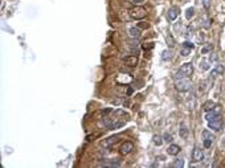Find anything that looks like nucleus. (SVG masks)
I'll return each mask as SVG.
<instances>
[{"label":"nucleus","instance_id":"16","mask_svg":"<svg viewBox=\"0 0 225 168\" xmlns=\"http://www.w3.org/2000/svg\"><path fill=\"white\" fill-rule=\"evenodd\" d=\"M179 135L183 138V139H187L188 136V129L186 127V125H181L180 129H179Z\"/></svg>","mask_w":225,"mask_h":168},{"label":"nucleus","instance_id":"8","mask_svg":"<svg viewBox=\"0 0 225 168\" xmlns=\"http://www.w3.org/2000/svg\"><path fill=\"white\" fill-rule=\"evenodd\" d=\"M138 62H139V60H138L136 56H129V57H126V58H125V64L127 66H130V68L136 66Z\"/></svg>","mask_w":225,"mask_h":168},{"label":"nucleus","instance_id":"2","mask_svg":"<svg viewBox=\"0 0 225 168\" xmlns=\"http://www.w3.org/2000/svg\"><path fill=\"white\" fill-rule=\"evenodd\" d=\"M175 87L179 92H188L191 89V82L187 78H181L175 81Z\"/></svg>","mask_w":225,"mask_h":168},{"label":"nucleus","instance_id":"3","mask_svg":"<svg viewBox=\"0 0 225 168\" xmlns=\"http://www.w3.org/2000/svg\"><path fill=\"white\" fill-rule=\"evenodd\" d=\"M221 126H223V119H221L220 115H217L216 118L212 119V120H208V127L214 130V131H219L221 129Z\"/></svg>","mask_w":225,"mask_h":168},{"label":"nucleus","instance_id":"9","mask_svg":"<svg viewBox=\"0 0 225 168\" xmlns=\"http://www.w3.org/2000/svg\"><path fill=\"white\" fill-rule=\"evenodd\" d=\"M179 152H180V147L177 146V144H170L168 146V150H167V154H168V155L175 156Z\"/></svg>","mask_w":225,"mask_h":168},{"label":"nucleus","instance_id":"31","mask_svg":"<svg viewBox=\"0 0 225 168\" xmlns=\"http://www.w3.org/2000/svg\"><path fill=\"white\" fill-rule=\"evenodd\" d=\"M214 60H217V56H216V54H214V53H212V56H211V57H209V61H211V62H213V61H214Z\"/></svg>","mask_w":225,"mask_h":168},{"label":"nucleus","instance_id":"18","mask_svg":"<svg viewBox=\"0 0 225 168\" xmlns=\"http://www.w3.org/2000/svg\"><path fill=\"white\" fill-rule=\"evenodd\" d=\"M201 136H203V140H205V139L212 140V139H213V135L211 134V131H209V130H204V131H203V134H201Z\"/></svg>","mask_w":225,"mask_h":168},{"label":"nucleus","instance_id":"13","mask_svg":"<svg viewBox=\"0 0 225 168\" xmlns=\"http://www.w3.org/2000/svg\"><path fill=\"white\" fill-rule=\"evenodd\" d=\"M217 115H219V111H217V109H213V110H211V111H207L205 119H207V120H212V119L216 118Z\"/></svg>","mask_w":225,"mask_h":168},{"label":"nucleus","instance_id":"15","mask_svg":"<svg viewBox=\"0 0 225 168\" xmlns=\"http://www.w3.org/2000/svg\"><path fill=\"white\" fill-rule=\"evenodd\" d=\"M171 58H172V50H168V49L163 50V53H162L163 61H168V60H171Z\"/></svg>","mask_w":225,"mask_h":168},{"label":"nucleus","instance_id":"26","mask_svg":"<svg viewBox=\"0 0 225 168\" xmlns=\"http://www.w3.org/2000/svg\"><path fill=\"white\" fill-rule=\"evenodd\" d=\"M212 48H213V46H212V45H211V44H209V45L204 46V48L201 49V53H203V54H207V53H209L211 50H212Z\"/></svg>","mask_w":225,"mask_h":168},{"label":"nucleus","instance_id":"33","mask_svg":"<svg viewBox=\"0 0 225 168\" xmlns=\"http://www.w3.org/2000/svg\"><path fill=\"white\" fill-rule=\"evenodd\" d=\"M135 4H142V3H144V0H133Z\"/></svg>","mask_w":225,"mask_h":168},{"label":"nucleus","instance_id":"6","mask_svg":"<svg viewBox=\"0 0 225 168\" xmlns=\"http://www.w3.org/2000/svg\"><path fill=\"white\" fill-rule=\"evenodd\" d=\"M203 159H204L203 150H200L199 147H195L193 152H192V160H193V162H196V163H200V162H203Z\"/></svg>","mask_w":225,"mask_h":168},{"label":"nucleus","instance_id":"28","mask_svg":"<svg viewBox=\"0 0 225 168\" xmlns=\"http://www.w3.org/2000/svg\"><path fill=\"white\" fill-rule=\"evenodd\" d=\"M211 144H212V140H208V139L204 140V147H205V148H209Z\"/></svg>","mask_w":225,"mask_h":168},{"label":"nucleus","instance_id":"19","mask_svg":"<svg viewBox=\"0 0 225 168\" xmlns=\"http://www.w3.org/2000/svg\"><path fill=\"white\" fill-rule=\"evenodd\" d=\"M193 16H195V8H193V7H189V8L186 11V17L188 20H191Z\"/></svg>","mask_w":225,"mask_h":168},{"label":"nucleus","instance_id":"20","mask_svg":"<svg viewBox=\"0 0 225 168\" xmlns=\"http://www.w3.org/2000/svg\"><path fill=\"white\" fill-rule=\"evenodd\" d=\"M172 167H175V168H183L184 167V160L183 159H176L175 162L172 163Z\"/></svg>","mask_w":225,"mask_h":168},{"label":"nucleus","instance_id":"1","mask_svg":"<svg viewBox=\"0 0 225 168\" xmlns=\"http://www.w3.org/2000/svg\"><path fill=\"white\" fill-rule=\"evenodd\" d=\"M147 15L146 9L143 7H134V8L130 9V16L135 20H140V19H144Z\"/></svg>","mask_w":225,"mask_h":168},{"label":"nucleus","instance_id":"22","mask_svg":"<svg viewBox=\"0 0 225 168\" xmlns=\"http://www.w3.org/2000/svg\"><path fill=\"white\" fill-rule=\"evenodd\" d=\"M214 70H216L217 74H221V73L225 72V68H224V65H221V64H217L216 68H214Z\"/></svg>","mask_w":225,"mask_h":168},{"label":"nucleus","instance_id":"24","mask_svg":"<svg viewBox=\"0 0 225 168\" xmlns=\"http://www.w3.org/2000/svg\"><path fill=\"white\" fill-rule=\"evenodd\" d=\"M167 42H168L170 48H173V46H175V40H173V37L171 35L167 36Z\"/></svg>","mask_w":225,"mask_h":168},{"label":"nucleus","instance_id":"27","mask_svg":"<svg viewBox=\"0 0 225 168\" xmlns=\"http://www.w3.org/2000/svg\"><path fill=\"white\" fill-rule=\"evenodd\" d=\"M203 4H204V8H205V9H209V7H211V0H203Z\"/></svg>","mask_w":225,"mask_h":168},{"label":"nucleus","instance_id":"30","mask_svg":"<svg viewBox=\"0 0 225 168\" xmlns=\"http://www.w3.org/2000/svg\"><path fill=\"white\" fill-rule=\"evenodd\" d=\"M139 45V41H138V39H134L131 41V46H138Z\"/></svg>","mask_w":225,"mask_h":168},{"label":"nucleus","instance_id":"29","mask_svg":"<svg viewBox=\"0 0 225 168\" xmlns=\"http://www.w3.org/2000/svg\"><path fill=\"white\" fill-rule=\"evenodd\" d=\"M183 45H184V46H187V48H191V49H193V48H195V45H193L192 42H189V41H186V42L183 44Z\"/></svg>","mask_w":225,"mask_h":168},{"label":"nucleus","instance_id":"10","mask_svg":"<svg viewBox=\"0 0 225 168\" xmlns=\"http://www.w3.org/2000/svg\"><path fill=\"white\" fill-rule=\"evenodd\" d=\"M119 140V136H110V138H107L106 140H103L102 142V146H105V147H110V146H113L114 143H117Z\"/></svg>","mask_w":225,"mask_h":168},{"label":"nucleus","instance_id":"11","mask_svg":"<svg viewBox=\"0 0 225 168\" xmlns=\"http://www.w3.org/2000/svg\"><path fill=\"white\" fill-rule=\"evenodd\" d=\"M129 33H130V36H131L133 39H139L140 37V29L139 28H136V26H133V28H130L129 29Z\"/></svg>","mask_w":225,"mask_h":168},{"label":"nucleus","instance_id":"12","mask_svg":"<svg viewBox=\"0 0 225 168\" xmlns=\"http://www.w3.org/2000/svg\"><path fill=\"white\" fill-rule=\"evenodd\" d=\"M211 64H212V62L209 61V58H203L200 61V68L203 70H209L211 69Z\"/></svg>","mask_w":225,"mask_h":168},{"label":"nucleus","instance_id":"21","mask_svg":"<svg viewBox=\"0 0 225 168\" xmlns=\"http://www.w3.org/2000/svg\"><path fill=\"white\" fill-rule=\"evenodd\" d=\"M152 142L156 144V146H162L163 144V140H162V136L160 135H154L152 136Z\"/></svg>","mask_w":225,"mask_h":168},{"label":"nucleus","instance_id":"23","mask_svg":"<svg viewBox=\"0 0 225 168\" xmlns=\"http://www.w3.org/2000/svg\"><path fill=\"white\" fill-rule=\"evenodd\" d=\"M191 50H192L191 48H187V46H184V45H183V48H181V52H180V54L186 57V56H188V54H189V52H191Z\"/></svg>","mask_w":225,"mask_h":168},{"label":"nucleus","instance_id":"5","mask_svg":"<svg viewBox=\"0 0 225 168\" xmlns=\"http://www.w3.org/2000/svg\"><path fill=\"white\" fill-rule=\"evenodd\" d=\"M134 150V143L133 142H125L120 146L119 148V152L122 154V155H129V154H131Z\"/></svg>","mask_w":225,"mask_h":168},{"label":"nucleus","instance_id":"25","mask_svg":"<svg viewBox=\"0 0 225 168\" xmlns=\"http://www.w3.org/2000/svg\"><path fill=\"white\" fill-rule=\"evenodd\" d=\"M163 139H164V142H166V143H171V142H172V135H171V134H168V132H166V134H164V135H163Z\"/></svg>","mask_w":225,"mask_h":168},{"label":"nucleus","instance_id":"17","mask_svg":"<svg viewBox=\"0 0 225 168\" xmlns=\"http://www.w3.org/2000/svg\"><path fill=\"white\" fill-rule=\"evenodd\" d=\"M200 25L203 26V28H209V26H211V20L208 17H201L200 19Z\"/></svg>","mask_w":225,"mask_h":168},{"label":"nucleus","instance_id":"14","mask_svg":"<svg viewBox=\"0 0 225 168\" xmlns=\"http://www.w3.org/2000/svg\"><path fill=\"white\" fill-rule=\"evenodd\" d=\"M214 107H216V105H214L213 101H207V102L203 105L204 111H211V110H213Z\"/></svg>","mask_w":225,"mask_h":168},{"label":"nucleus","instance_id":"32","mask_svg":"<svg viewBox=\"0 0 225 168\" xmlns=\"http://www.w3.org/2000/svg\"><path fill=\"white\" fill-rule=\"evenodd\" d=\"M109 113H111V109H106V110H102V114H109Z\"/></svg>","mask_w":225,"mask_h":168},{"label":"nucleus","instance_id":"7","mask_svg":"<svg viewBox=\"0 0 225 168\" xmlns=\"http://www.w3.org/2000/svg\"><path fill=\"white\" fill-rule=\"evenodd\" d=\"M179 13H180L179 7H176V5L171 7L168 9V13H167V19H168L170 21H173V20H176V17L179 16Z\"/></svg>","mask_w":225,"mask_h":168},{"label":"nucleus","instance_id":"4","mask_svg":"<svg viewBox=\"0 0 225 168\" xmlns=\"http://www.w3.org/2000/svg\"><path fill=\"white\" fill-rule=\"evenodd\" d=\"M179 73H181L184 77H189L193 73V65L191 62L183 64V65L180 66V69H179Z\"/></svg>","mask_w":225,"mask_h":168}]
</instances>
